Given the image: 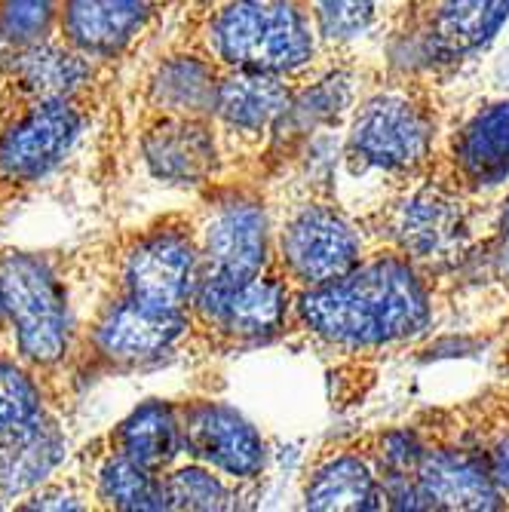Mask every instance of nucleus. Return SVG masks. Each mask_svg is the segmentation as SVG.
Instances as JSON below:
<instances>
[{"label": "nucleus", "instance_id": "nucleus-18", "mask_svg": "<svg viewBox=\"0 0 509 512\" xmlns=\"http://www.w3.org/2000/svg\"><path fill=\"white\" fill-rule=\"evenodd\" d=\"M292 96V77L267 71H221L212 120L221 138L264 142L267 135L280 129Z\"/></svg>", "mask_w": 509, "mask_h": 512}, {"label": "nucleus", "instance_id": "nucleus-5", "mask_svg": "<svg viewBox=\"0 0 509 512\" xmlns=\"http://www.w3.org/2000/svg\"><path fill=\"white\" fill-rule=\"evenodd\" d=\"M188 319L191 347L221 353L261 347L286 335L295 319V286L280 264L246 276L203 270Z\"/></svg>", "mask_w": 509, "mask_h": 512}, {"label": "nucleus", "instance_id": "nucleus-28", "mask_svg": "<svg viewBox=\"0 0 509 512\" xmlns=\"http://www.w3.org/2000/svg\"><path fill=\"white\" fill-rule=\"evenodd\" d=\"M467 442L482 454L497 491L509 506V405L500 402V408L488 417L485 427L482 421H473Z\"/></svg>", "mask_w": 509, "mask_h": 512}, {"label": "nucleus", "instance_id": "nucleus-9", "mask_svg": "<svg viewBox=\"0 0 509 512\" xmlns=\"http://www.w3.org/2000/svg\"><path fill=\"white\" fill-rule=\"evenodd\" d=\"M381 234L390 249L402 252L427 276L454 270L473 255L470 197L442 175L414 184L381 215Z\"/></svg>", "mask_w": 509, "mask_h": 512}, {"label": "nucleus", "instance_id": "nucleus-22", "mask_svg": "<svg viewBox=\"0 0 509 512\" xmlns=\"http://www.w3.org/2000/svg\"><path fill=\"white\" fill-rule=\"evenodd\" d=\"M304 506L347 509V512L387 509L384 485L368 451L338 448L326 457H319L304 479Z\"/></svg>", "mask_w": 509, "mask_h": 512}, {"label": "nucleus", "instance_id": "nucleus-21", "mask_svg": "<svg viewBox=\"0 0 509 512\" xmlns=\"http://www.w3.org/2000/svg\"><path fill=\"white\" fill-rule=\"evenodd\" d=\"M77 457L89 476L99 509H117V512H163V509H169V494H166L163 476L145 470L142 463H135L126 454L114 451L105 442V436L80 448Z\"/></svg>", "mask_w": 509, "mask_h": 512}, {"label": "nucleus", "instance_id": "nucleus-19", "mask_svg": "<svg viewBox=\"0 0 509 512\" xmlns=\"http://www.w3.org/2000/svg\"><path fill=\"white\" fill-rule=\"evenodd\" d=\"M68 417L59 411L43 414L40 421L0 433V500L16 506L40 482L50 479L71 460Z\"/></svg>", "mask_w": 509, "mask_h": 512}, {"label": "nucleus", "instance_id": "nucleus-31", "mask_svg": "<svg viewBox=\"0 0 509 512\" xmlns=\"http://www.w3.org/2000/svg\"><path fill=\"white\" fill-rule=\"evenodd\" d=\"M0 344H7V319H4V298H0Z\"/></svg>", "mask_w": 509, "mask_h": 512}, {"label": "nucleus", "instance_id": "nucleus-29", "mask_svg": "<svg viewBox=\"0 0 509 512\" xmlns=\"http://www.w3.org/2000/svg\"><path fill=\"white\" fill-rule=\"evenodd\" d=\"M378 7H381V0H313L319 34L329 43L356 40L375 22Z\"/></svg>", "mask_w": 509, "mask_h": 512}, {"label": "nucleus", "instance_id": "nucleus-23", "mask_svg": "<svg viewBox=\"0 0 509 512\" xmlns=\"http://www.w3.org/2000/svg\"><path fill=\"white\" fill-rule=\"evenodd\" d=\"M105 442L126 454L129 460L142 463L151 473H166L175 467L181 451V417H178V402L172 399H145L138 402L123 421H117L108 433Z\"/></svg>", "mask_w": 509, "mask_h": 512}, {"label": "nucleus", "instance_id": "nucleus-26", "mask_svg": "<svg viewBox=\"0 0 509 512\" xmlns=\"http://www.w3.org/2000/svg\"><path fill=\"white\" fill-rule=\"evenodd\" d=\"M59 0H0V62L56 37Z\"/></svg>", "mask_w": 509, "mask_h": 512}, {"label": "nucleus", "instance_id": "nucleus-35", "mask_svg": "<svg viewBox=\"0 0 509 512\" xmlns=\"http://www.w3.org/2000/svg\"><path fill=\"white\" fill-rule=\"evenodd\" d=\"M503 402H506V405H509V399H506V396H503Z\"/></svg>", "mask_w": 509, "mask_h": 512}, {"label": "nucleus", "instance_id": "nucleus-33", "mask_svg": "<svg viewBox=\"0 0 509 512\" xmlns=\"http://www.w3.org/2000/svg\"><path fill=\"white\" fill-rule=\"evenodd\" d=\"M4 209H7V206H4V200H0V212H4Z\"/></svg>", "mask_w": 509, "mask_h": 512}, {"label": "nucleus", "instance_id": "nucleus-12", "mask_svg": "<svg viewBox=\"0 0 509 512\" xmlns=\"http://www.w3.org/2000/svg\"><path fill=\"white\" fill-rule=\"evenodd\" d=\"M181 451L224 473L237 485H249L267 470V442L252 421L221 399L191 396L178 402Z\"/></svg>", "mask_w": 509, "mask_h": 512}, {"label": "nucleus", "instance_id": "nucleus-20", "mask_svg": "<svg viewBox=\"0 0 509 512\" xmlns=\"http://www.w3.org/2000/svg\"><path fill=\"white\" fill-rule=\"evenodd\" d=\"M509 19V0H424L418 19V50L430 62L473 56Z\"/></svg>", "mask_w": 509, "mask_h": 512}, {"label": "nucleus", "instance_id": "nucleus-1", "mask_svg": "<svg viewBox=\"0 0 509 512\" xmlns=\"http://www.w3.org/2000/svg\"><path fill=\"white\" fill-rule=\"evenodd\" d=\"M295 322L338 353H378L408 344L433 322L430 276L387 246L332 283L295 289Z\"/></svg>", "mask_w": 509, "mask_h": 512}, {"label": "nucleus", "instance_id": "nucleus-7", "mask_svg": "<svg viewBox=\"0 0 509 512\" xmlns=\"http://www.w3.org/2000/svg\"><path fill=\"white\" fill-rule=\"evenodd\" d=\"M96 92L0 99V200L13 206L50 178L96 114Z\"/></svg>", "mask_w": 509, "mask_h": 512}, {"label": "nucleus", "instance_id": "nucleus-2", "mask_svg": "<svg viewBox=\"0 0 509 512\" xmlns=\"http://www.w3.org/2000/svg\"><path fill=\"white\" fill-rule=\"evenodd\" d=\"M0 298L7 319V347L31 368L53 408L65 417L77 399V335L68 261L56 252L0 249Z\"/></svg>", "mask_w": 509, "mask_h": 512}, {"label": "nucleus", "instance_id": "nucleus-16", "mask_svg": "<svg viewBox=\"0 0 509 512\" xmlns=\"http://www.w3.org/2000/svg\"><path fill=\"white\" fill-rule=\"evenodd\" d=\"M424 454L418 463V485L427 509H509L497 491L482 454L451 433L430 436L424 427Z\"/></svg>", "mask_w": 509, "mask_h": 512}, {"label": "nucleus", "instance_id": "nucleus-25", "mask_svg": "<svg viewBox=\"0 0 509 512\" xmlns=\"http://www.w3.org/2000/svg\"><path fill=\"white\" fill-rule=\"evenodd\" d=\"M50 411L56 408L31 368L7 344H0V433L34 424Z\"/></svg>", "mask_w": 509, "mask_h": 512}, {"label": "nucleus", "instance_id": "nucleus-10", "mask_svg": "<svg viewBox=\"0 0 509 512\" xmlns=\"http://www.w3.org/2000/svg\"><path fill=\"white\" fill-rule=\"evenodd\" d=\"M362 258L365 240L359 224L326 197L292 206L276 230V264L295 289L332 283Z\"/></svg>", "mask_w": 509, "mask_h": 512}, {"label": "nucleus", "instance_id": "nucleus-34", "mask_svg": "<svg viewBox=\"0 0 509 512\" xmlns=\"http://www.w3.org/2000/svg\"><path fill=\"white\" fill-rule=\"evenodd\" d=\"M0 509H7V506H4V500H0Z\"/></svg>", "mask_w": 509, "mask_h": 512}, {"label": "nucleus", "instance_id": "nucleus-17", "mask_svg": "<svg viewBox=\"0 0 509 512\" xmlns=\"http://www.w3.org/2000/svg\"><path fill=\"white\" fill-rule=\"evenodd\" d=\"M221 71L200 43L172 46L145 74V117H215Z\"/></svg>", "mask_w": 509, "mask_h": 512}, {"label": "nucleus", "instance_id": "nucleus-32", "mask_svg": "<svg viewBox=\"0 0 509 512\" xmlns=\"http://www.w3.org/2000/svg\"><path fill=\"white\" fill-rule=\"evenodd\" d=\"M503 368L509 371V341L503 344Z\"/></svg>", "mask_w": 509, "mask_h": 512}, {"label": "nucleus", "instance_id": "nucleus-4", "mask_svg": "<svg viewBox=\"0 0 509 512\" xmlns=\"http://www.w3.org/2000/svg\"><path fill=\"white\" fill-rule=\"evenodd\" d=\"M191 347L188 313H169L108 292L80 322L77 384L169 365Z\"/></svg>", "mask_w": 509, "mask_h": 512}, {"label": "nucleus", "instance_id": "nucleus-6", "mask_svg": "<svg viewBox=\"0 0 509 512\" xmlns=\"http://www.w3.org/2000/svg\"><path fill=\"white\" fill-rule=\"evenodd\" d=\"M108 292L169 313H188L203 273L194 215L169 212L111 243Z\"/></svg>", "mask_w": 509, "mask_h": 512}, {"label": "nucleus", "instance_id": "nucleus-27", "mask_svg": "<svg viewBox=\"0 0 509 512\" xmlns=\"http://www.w3.org/2000/svg\"><path fill=\"white\" fill-rule=\"evenodd\" d=\"M13 509H56V512H71V509H99L96 494H92L89 476L77 454L62 470H56L46 482H40L31 494H25Z\"/></svg>", "mask_w": 509, "mask_h": 512}, {"label": "nucleus", "instance_id": "nucleus-24", "mask_svg": "<svg viewBox=\"0 0 509 512\" xmlns=\"http://www.w3.org/2000/svg\"><path fill=\"white\" fill-rule=\"evenodd\" d=\"M169 509L181 512H224L240 506V485L200 460L175 463L163 473Z\"/></svg>", "mask_w": 509, "mask_h": 512}, {"label": "nucleus", "instance_id": "nucleus-3", "mask_svg": "<svg viewBox=\"0 0 509 512\" xmlns=\"http://www.w3.org/2000/svg\"><path fill=\"white\" fill-rule=\"evenodd\" d=\"M319 22L304 0H212L200 46L224 71L304 74L319 50Z\"/></svg>", "mask_w": 509, "mask_h": 512}, {"label": "nucleus", "instance_id": "nucleus-15", "mask_svg": "<svg viewBox=\"0 0 509 512\" xmlns=\"http://www.w3.org/2000/svg\"><path fill=\"white\" fill-rule=\"evenodd\" d=\"M439 175L467 197L509 188V99L482 105L451 132Z\"/></svg>", "mask_w": 509, "mask_h": 512}, {"label": "nucleus", "instance_id": "nucleus-30", "mask_svg": "<svg viewBox=\"0 0 509 512\" xmlns=\"http://www.w3.org/2000/svg\"><path fill=\"white\" fill-rule=\"evenodd\" d=\"M470 261H476L482 267V279H488V283H494L497 289H503L509 295V194H506V203H503V212H500L494 230L470 255Z\"/></svg>", "mask_w": 509, "mask_h": 512}, {"label": "nucleus", "instance_id": "nucleus-8", "mask_svg": "<svg viewBox=\"0 0 509 512\" xmlns=\"http://www.w3.org/2000/svg\"><path fill=\"white\" fill-rule=\"evenodd\" d=\"M436 148V108L411 83H390L353 111L344 157L353 172L418 175Z\"/></svg>", "mask_w": 509, "mask_h": 512}, {"label": "nucleus", "instance_id": "nucleus-13", "mask_svg": "<svg viewBox=\"0 0 509 512\" xmlns=\"http://www.w3.org/2000/svg\"><path fill=\"white\" fill-rule=\"evenodd\" d=\"M169 0H59L56 37L92 65L126 59L157 25Z\"/></svg>", "mask_w": 509, "mask_h": 512}, {"label": "nucleus", "instance_id": "nucleus-11", "mask_svg": "<svg viewBox=\"0 0 509 512\" xmlns=\"http://www.w3.org/2000/svg\"><path fill=\"white\" fill-rule=\"evenodd\" d=\"M191 215L203 270L246 276L276 264V234L270 230V215L261 194L252 188L212 184L200 209Z\"/></svg>", "mask_w": 509, "mask_h": 512}, {"label": "nucleus", "instance_id": "nucleus-14", "mask_svg": "<svg viewBox=\"0 0 509 512\" xmlns=\"http://www.w3.org/2000/svg\"><path fill=\"white\" fill-rule=\"evenodd\" d=\"M138 157L163 184L212 188L221 172V132L212 117H145Z\"/></svg>", "mask_w": 509, "mask_h": 512}]
</instances>
